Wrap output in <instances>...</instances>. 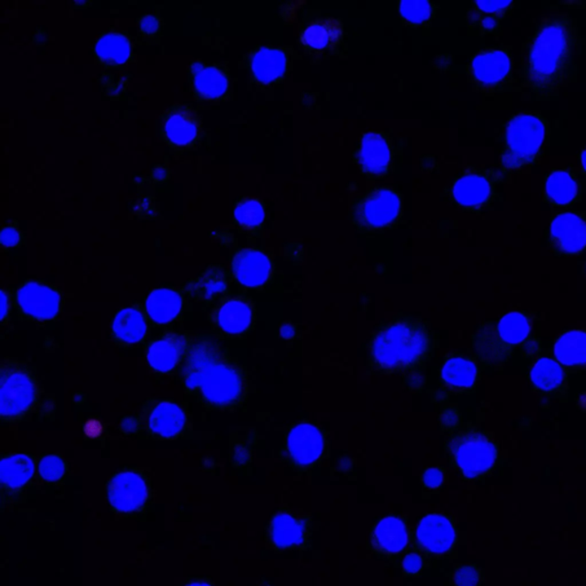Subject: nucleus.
<instances>
[{"instance_id": "f257e3e1", "label": "nucleus", "mask_w": 586, "mask_h": 586, "mask_svg": "<svg viewBox=\"0 0 586 586\" xmlns=\"http://www.w3.org/2000/svg\"><path fill=\"white\" fill-rule=\"evenodd\" d=\"M577 46L575 22L567 15L544 17L528 51L524 86L546 98L558 94L571 73Z\"/></svg>"}, {"instance_id": "f03ea898", "label": "nucleus", "mask_w": 586, "mask_h": 586, "mask_svg": "<svg viewBox=\"0 0 586 586\" xmlns=\"http://www.w3.org/2000/svg\"><path fill=\"white\" fill-rule=\"evenodd\" d=\"M433 351V337L422 322L403 317L378 330L370 343V368L378 373L410 372L424 364Z\"/></svg>"}, {"instance_id": "7ed1b4c3", "label": "nucleus", "mask_w": 586, "mask_h": 586, "mask_svg": "<svg viewBox=\"0 0 586 586\" xmlns=\"http://www.w3.org/2000/svg\"><path fill=\"white\" fill-rule=\"evenodd\" d=\"M184 382L188 391L217 408L239 404L245 393L243 373L213 343H198L189 352Z\"/></svg>"}, {"instance_id": "20e7f679", "label": "nucleus", "mask_w": 586, "mask_h": 586, "mask_svg": "<svg viewBox=\"0 0 586 586\" xmlns=\"http://www.w3.org/2000/svg\"><path fill=\"white\" fill-rule=\"evenodd\" d=\"M548 131V123L539 114H519L509 121L502 165L519 170L532 164L539 157Z\"/></svg>"}, {"instance_id": "39448f33", "label": "nucleus", "mask_w": 586, "mask_h": 586, "mask_svg": "<svg viewBox=\"0 0 586 586\" xmlns=\"http://www.w3.org/2000/svg\"><path fill=\"white\" fill-rule=\"evenodd\" d=\"M531 329V320L522 313H509L502 317L496 328L484 324L475 333L474 346L484 363L501 364L519 345L526 341Z\"/></svg>"}, {"instance_id": "423d86ee", "label": "nucleus", "mask_w": 586, "mask_h": 586, "mask_svg": "<svg viewBox=\"0 0 586 586\" xmlns=\"http://www.w3.org/2000/svg\"><path fill=\"white\" fill-rule=\"evenodd\" d=\"M449 448L455 464L466 479L482 477L496 464V444L479 432H462L453 436Z\"/></svg>"}, {"instance_id": "0eeeda50", "label": "nucleus", "mask_w": 586, "mask_h": 586, "mask_svg": "<svg viewBox=\"0 0 586 586\" xmlns=\"http://www.w3.org/2000/svg\"><path fill=\"white\" fill-rule=\"evenodd\" d=\"M471 74L482 89L500 92L511 85L513 61L508 51L488 50L479 53L471 61Z\"/></svg>"}, {"instance_id": "6e6552de", "label": "nucleus", "mask_w": 586, "mask_h": 586, "mask_svg": "<svg viewBox=\"0 0 586 586\" xmlns=\"http://www.w3.org/2000/svg\"><path fill=\"white\" fill-rule=\"evenodd\" d=\"M36 400V386L28 374L21 372H3L0 386V415L4 418L24 416Z\"/></svg>"}, {"instance_id": "1a4fd4ad", "label": "nucleus", "mask_w": 586, "mask_h": 586, "mask_svg": "<svg viewBox=\"0 0 586 586\" xmlns=\"http://www.w3.org/2000/svg\"><path fill=\"white\" fill-rule=\"evenodd\" d=\"M500 174L495 171L474 172L457 180L452 196L458 204L467 209H480L495 197Z\"/></svg>"}, {"instance_id": "9d476101", "label": "nucleus", "mask_w": 586, "mask_h": 586, "mask_svg": "<svg viewBox=\"0 0 586 586\" xmlns=\"http://www.w3.org/2000/svg\"><path fill=\"white\" fill-rule=\"evenodd\" d=\"M108 496L114 511L118 513H134L147 503V484L134 472L118 473L109 482Z\"/></svg>"}, {"instance_id": "9b49d317", "label": "nucleus", "mask_w": 586, "mask_h": 586, "mask_svg": "<svg viewBox=\"0 0 586 586\" xmlns=\"http://www.w3.org/2000/svg\"><path fill=\"white\" fill-rule=\"evenodd\" d=\"M551 240L561 253L580 254L586 249V219L576 214H561L551 223Z\"/></svg>"}, {"instance_id": "f8f14e48", "label": "nucleus", "mask_w": 586, "mask_h": 586, "mask_svg": "<svg viewBox=\"0 0 586 586\" xmlns=\"http://www.w3.org/2000/svg\"><path fill=\"white\" fill-rule=\"evenodd\" d=\"M286 448L298 466H311L320 460L324 449L323 435L311 424H299L290 431Z\"/></svg>"}, {"instance_id": "ddd939ff", "label": "nucleus", "mask_w": 586, "mask_h": 586, "mask_svg": "<svg viewBox=\"0 0 586 586\" xmlns=\"http://www.w3.org/2000/svg\"><path fill=\"white\" fill-rule=\"evenodd\" d=\"M401 202L398 194L391 189H379L365 198L358 211L359 219L365 226L385 227L398 217Z\"/></svg>"}, {"instance_id": "4468645a", "label": "nucleus", "mask_w": 586, "mask_h": 586, "mask_svg": "<svg viewBox=\"0 0 586 586\" xmlns=\"http://www.w3.org/2000/svg\"><path fill=\"white\" fill-rule=\"evenodd\" d=\"M17 303L25 315L37 320L55 319L60 310V296L50 286L26 283L17 293Z\"/></svg>"}, {"instance_id": "2eb2a0df", "label": "nucleus", "mask_w": 586, "mask_h": 586, "mask_svg": "<svg viewBox=\"0 0 586 586\" xmlns=\"http://www.w3.org/2000/svg\"><path fill=\"white\" fill-rule=\"evenodd\" d=\"M417 539L427 552L440 555L449 552L455 545L456 531L444 515L430 514L418 524Z\"/></svg>"}, {"instance_id": "dca6fc26", "label": "nucleus", "mask_w": 586, "mask_h": 586, "mask_svg": "<svg viewBox=\"0 0 586 586\" xmlns=\"http://www.w3.org/2000/svg\"><path fill=\"white\" fill-rule=\"evenodd\" d=\"M233 273L242 285L260 288L270 280L271 260L258 250H242L233 259Z\"/></svg>"}, {"instance_id": "f3484780", "label": "nucleus", "mask_w": 586, "mask_h": 586, "mask_svg": "<svg viewBox=\"0 0 586 586\" xmlns=\"http://www.w3.org/2000/svg\"><path fill=\"white\" fill-rule=\"evenodd\" d=\"M372 541L377 552L387 555L399 554L408 544L407 527L399 518H384L374 527Z\"/></svg>"}, {"instance_id": "a211bd4d", "label": "nucleus", "mask_w": 586, "mask_h": 586, "mask_svg": "<svg viewBox=\"0 0 586 586\" xmlns=\"http://www.w3.org/2000/svg\"><path fill=\"white\" fill-rule=\"evenodd\" d=\"M200 123L192 109L175 107L167 114L164 132L171 144L186 147L197 139Z\"/></svg>"}, {"instance_id": "6ab92c4d", "label": "nucleus", "mask_w": 586, "mask_h": 586, "mask_svg": "<svg viewBox=\"0 0 586 586\" xmlns=\"http://www.w3.org/2000/svg\"><path fill=\"white\" fill-rule=\"evenodd\" d=\"M306 523L289 513H277L270 526V539L276 549L296 548L306 537Z\"/></svg>"}, {"instance_id": "aec40b11", "label": "nucleus", "mask_w": 586, "mask_h": 586, "mask_svg": "<svg viewBox=\"0 0 586 586\" xmlns=\"http://www.w3.org/2000/svg\"><path fill=\"white\" fill-rule=\"evenodd\" d=\"M531 381L537 390L548 394H561L568 390V377L561 363L540 359L531 370Z\"/></svg>"}, {"instance_id": "412c9836", "label": "nucleus", "mask_w": 586, "mask_h": 586, "mask_svg": "<svg viewBox=\"0 0 586 586\" xmlns=\"http://www.w3.org/2000/svg\"><path fill=\"white\" fill-rule=\"evenodd\" d=\"M580 196V184L570 171L552 172L546 179L545 198L554 206H570L574 204Z\"/></svg>"}, {"instance_id": "4be33fe9", "label": "nucleus", "mask_w": 586, "mask_h": 586, "mask_svg": "<svg viewBox=\"0 0 586 586\" xmlns=\"http://www.w3.org/2000/svg\"><path fill=\"white\" fill-rule=\"evenodd\" d=\"M186 426V416L177 404L162 402L152 412L149 430L154 435L172 439L178 436Z\"/></svg>"}, {"instance_id": "5701e85b", "label": "nucleus", "mask_w": 586, "mask_h": 586, "mask_svg": "<svg viewBox=\"0 0 586 586\" xmlns=\"http://www.w3.org/2000/svg\"><path fill=\"white\" fill-rule=\"evenodd\" d=\"M359 160L367 174H384L391 160V151L386 140L381 134H365L361 144Z\"/></svg>"}, {"instance_id": "b1692460", "label": "nucleus", "mask_w": 586, "mask_h": 586, "mask_svg": "<svg viewBox=\"0 0 586 586\" xmlns=\"http://www.w3.org/2000/svg\"><path fill=\"white\" fill-rule=\"evenodd\" d=\"M192 73L194 89L201 98L214 100L226 94L228 78L222 70L196 63L192 65Z\"/></svg>"}, {"instance_id": "393cba45", "label": "nucleus", "mask_w": 586, "mask_h": 586, "mask_svg": "<svg viewBox=\"0 0 586 586\" xmlns=\"http://www.w3.org/2000/svg\"><path fill=\"white\" fill-rule=\"evenodd\" d=\"M215 321L223 333L228 334L244 333L253 322V308L241 299H232L219 308Z\"/></svg>"}, {"instance_id": "a878e982", "label": "nucleus", "mask_w": 586, "mask_h": 586, "mask_svg": "<svg viewBox=\"0 0 586 586\" xmlns=\"http://www.w3.org/2000/svg\"><path fill=\"white\" fill-rule=\"evenodd\" d=\"M183 299L175 291L158 289L153 291L145 303V311L154 323L165 324L174 321L182 312Z\"/></svg>"}, {"instance_id": "bb28decb", "label": "nucleus", "mask_w": 586, "mask_h": 586, "mask_svg": "<svg viewBox=\"0 0 586 586\" xmlns=\"http://www.w3.org/2000/svg\"><path fill=\"white\" fill-rule=\"evenodd\" d=\"M251 65L258 82L272 83L284 74L286 56L280 48L262 47L254 53Z\"/></svg>"}, {"instance_id": "cd10ccee", "label": "nucleus", "mask_w": 586, "mask_h": 586, "mask_svg": "<svg viewBox=\"0 0 586 586\" xmlns=\"http://www.w3.org/2000/svg\"><path fill=\"white\" fill-rule=\"evenodd\" d=\"M554 354L566 367L586 369V333H563L555 343Z\"/></svg>"}, {"instance_id": "c85d7f7f", "label": "nucleus", "mask_w": 586, "mask_h": 586, "mask_svg": "<svg viewBox=\"0 0 586 586\" xmlns=\"http://www.w3.org/2000/svg\"><path fill=\"white\" fill-rule=\"evenodd\" d=\"M35 471L32 458L12 455L4 458L0 465V479L7 491H20L33 478Z\"/></svg>"}, {"instance_id": "c756f323", "label": "nucleus", "mask_w": 586, "mask_h": 586, "mask_svg": "<svg viewBox=\"0 0 586 586\" xmlns=\"http://www.w3.org/2000/svg\"><path fill=\"white\" fill-rule=\"evenodd\" d=\"M131 51V42L121 34H104L95 44L96 56L108 67L125 64L130 59Z\"/></svg>"}, {"instance_id": "7c9ffc66", "label": "nucleus", "mask_w": 586, "mask_h": 586, "mask_svg": "<svg viewBox=\"0 0 586 586\" xmlns=\"http://www.w3.org/2000/svg\"><path fill=\"white\" fill-rule=\"evenodd\" d=\"M442 381L452 390L466 391L472 389L477 382V365L469 359H449L442 369Z\"/></svg>"}, {"instance_id": "2f4dec72", "label": "nucleus", "mask_w": 586, "mask_h": 586, "mask_svg": "<svg viewBox=\"0 0 586 586\" xmlns=\"http://www.w3.org/2000/svg\"><path fill=\"white\" fill-rule=\"evenodd\" d=\"M113 333L118 342L138 343L144 337L145 322L143 314L134 308H125L118 313L113 323Z\"/></svg>"}, {"instance_id": "473e14b6", "label": "nucleus", "mask_w": 586, "mask_h": 586, "mask_svg": "<svg viewBox=\"0 0 586 586\" xmlns=\"http://www.w3.org/2000/svg\"><path fill=\"white\" fill-rule=\"evenodd\" d=\"M147 359L154 370L169 372L180 359V346L174 339H161L148 348Z\"/></svg>"}, {"instance_id": "72a5a7b5", "label": "nucleus", "mask_w": 586, "mask_h": 586, "mask_svg": "<svg viewBox=\"0 0 586 586\" xmlns=\"http://www.w3.org/2000/svg\"><path fill=\"white\" fill-rule=\"evenodd\" d=\"M513 5L512 2H488V0L474 3V21L482 32H495Z\"/></svg>"}, {"instance_id": "f704fd0d", "label": "nucleus", "mask_w": 586, "mask_h": 586, "mask_svg": "<svg viewBox=\"0 0 586 586\" xmlns=\"http://www.w3.org/2000/svg\"><path fill=\"white\" fill-rule=\"evenodd\" d=\"M341 34V26L336 21L327 20L315 22L303 32L302 41L305 45L323 50L333 44Z\"/></svg>"}, {"instance_id": "c9c22d12", "label": "nucleus", "mask_w": 586, "mask_h": 586, "mask_svg": "<svg viewBox=\"0 0 586 586\" xmlns=\"http://www.w3.org/2000/svg\"><path fill=\"white\" fill-rule=\"evenodd\" d=\"M224 289H226V280L219 271L204 273L191 286L194 296L200 299L213 298L215 293H223Z\"/></svg>"}, {"instance_id": "e433bc0d", "label": "nucleus", "mask_w": 586, "mask_h": 586, "mask_svg": "<svg viewBox=\"0 0 586 586\" xmlns=\"http://www.w3.org/2000/svg\"><path fill=\"white\" fill-rule=\"evenodd\" d=\"M263 208L258 201L249 200L240 203L235 210V218L245 228L258 227L263 220Z\"/></svg>"}, {"instance_id": "4c0bfd02", "label": "nucleus", "mask_w": 586, "mask_h": 586, "mask_svg": "<svg viewBox=\"0 0 586 586\" xmlns=\"http://www.w3.org/2000/svg\"><path fill=\"white\" fill-rule=\"evenodd\" d=\"M400 12L405 20L420 25L430 17L431 3L426 0H403L400 3Z\"/></svg>"}, {"instance_id": "58836bf2", "label": "nucleus", "mask_w": 586, "mask_h": 586, "mask_svg": "<svg viewBox=\"0 0 586 586\" xmlns=\"http://www.w3.org/2000/svg\"><path fill=\"white\" fill-rule=\"evenodd\" d=\"M65 464L59 456L44 457L39 464V474L47 482H56L64 478Z\"/></svg>"}, {"instance_id": "ea45409f", "label": "nucleus", "mask_w": 586, "mask_h": 586, "mask_svg": "<svg viewBox=\"0 0 586 586\" xmlns=\"http://www.w3.org/2000/svg\"><path fill=\"white\" fill-rule=\"evenodd\" d=\"M480 581V572L477 567L464 566L461 567L455 574L456 586H478Z\"/></svg>"}, {"instance_id": "a19ab883", "label": "nucleus", "mask_w": 586, "mask_h": 586, "mask_svg": "<svg viewBox=\"0 0 586 586\" xmlns=\"http://www.w3.org/2000/svg\"><path fill=\"white\" fill-rule=\"evenodd\" d=\"M443 482V474L442 471L438 469H430L427 470L422 477V482H424L425 487L430 489H435L442 486Z\"/></svg>"}, {"instance_id": "79ce46f5", "label": "nucleus", "mask_w": 586, "mask_h": 586, "mask_svg": "<svg viewBox=\"0 0 586 586\" xmlns=\"http://www.w3.org/2000/svg\"><path fill=\"white\" fill-rule=\"evenodd\" d=\"M422 567V561L420 555L409 554L405 557L403 561V571L405 574L416 575L420 572Z\"/></svg>"}, {"instance_id": "37998d69", "label": "nucleus", "mask_w": 586, "mask_h": 586, "mask_svg": "<svg viewBox=\"0 0 586 586\" xmlns=\"http://www.w3.org/2000/svg\"><path fill=\"white\" fill-rule=\"evenodd\" d=\"M0 240H2V244L4 246H15L19 244L21 236L19 232L15 231V228H5L2 232V237H0Z\"/></svg>"}, {"instance_id": "c03bdc74", "label": "nucleus", "mask_w": 586, "mask_h": 586, "mask_svg": "<svg viewBox=\"0 0 586 586\" xmlns=\"http://www.w3.org/2000/svg\"><path fill=\"white\" fill-rule=\"evenodd\" d=\"M140 26L144 34H155L158 30V21L155 16L147 15L141 19Z\"/></svg>"}, {"instance_id": "a18cd8bd", "label": "nucleus", "mask_w": 586, "mask_h": 586, "mask_svg": "<svg viewBox=\"0 0 586 586\" xmlns=\"http://www.w3.org/2000/svg\"><path fill=\"white\" fill-rule=\"evenodd\" d=\"M581 174H583V177L586 179V149L583 152V154H581Z\"/></svg>"}, {"instance_id": "49530a36", "label": "nucleus", "mask_w": 586, "mask_h": 586, "mask_svg": "<svg viewBox=\"0 0 586 586\" xmlns=\"http://www.w3.org/2000/svg\"><path fill=\"white\" fill-rule=\"evenodd\" d=\"M2 302H3V313H2V319L6 316V312H7V298H6V293H2Z\"/></svg>"}, {"instance_id": "de8ad7c7", "label": "nucleus", "mask_w": 586, "mask_h": 586, "mask_svg": "<svg viewBox=\"0 0 586 586\" xmlns=\"http://www.w3.org/2000/svg\"><path fill=\"white\" fill-rule=\"evenodd\" d=\"M184 586H214V585L209 583V581H191V583H188Z\"/></svg>"}]
</instances>
